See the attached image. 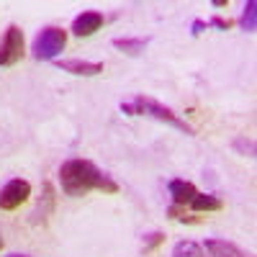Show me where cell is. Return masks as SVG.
Masks as SVG:
<instances>
[{"label":"cell","mask_w":257,"mask_h":257,"mask_svg":"<svg viewBox=\"0 0 257 257\" xmlns=\"http://www.w3.org/2000/svg\"><path fill=\"white\" fill-rule=\"evenodd\" d=\"M121 113H126V116H147V118H155L160 123L173 126L175 132H180V134L196 137V128H193L185 118H180L170 105L149 98V95H134L132 100H121Z\"/></svg>","instance_id":"2"},{"label":"cell","mask_w":257,"mask_h":257,"mask_svg":"<svg viewBox=\"0 0 257 257\" xmlns=\"http://www.w3.org/2000/svg\"><path fill=\"white\" fill-rule=\"evenodd\" d=\"M239 29L247 34H254V29H257V3L254 0H247L244 3V11L239 16Z\"/></svg>","instance_id":"14"},{"label":"cell","mask_w":257,"mask_h":257,"mask_svg":"<svg viewBox=\"0 0 257 257\" xmlns=\"http://www.w3.org/2000/svg\"><path fill=\"white\" fill-rule=\"evenodd\" d=\"M224 6H229V0H213V8H224Z\"/></svg>","instance_id":"20"},{"label":"cell","mask_w":257,"mask_h":257,"mask_svg":"<svg viewBox=\"0 0 257 257\" xmlns=\"http://www.w3.org/2000/svg\"><path fill=\"white\" fill-rule=\"evenodd\" d=\"M26 54V36L21 31V26L11 24L0 39V67H13L24 59Z\"/></svg>","instance_id":"4"},{"label":"cell","mask_w":257,"mask_h":257,"mask_svg":"<svg viewBox=\"0 0 257 257\" xmlns=\"http://www.w3.org/2000/svg\"><path fill=\"white\" fill-rule=\"evenodd\" d=\"M203 249L208 252V257H249L244 249H239L237 244H231L226 239H206Z\"/></svg>","instance_id":"10"},{"label":"cell","mask_w":257,"mask_h":257,"mask_svg":"<svg viewBox=\"0 0 257 257\" xmlns=\"http://www.w3.org/2000/svg\"><path fill=\"white\" fill-rule=\"evenodd\" d=\"M64 47H67V31L59 26H44L34 39L31 54L39 62H49V59H57L64 52Z\"/></svg>","instance_id":"3"},{"label":"cell","mask_w":257,"mask_h":257,"mask_svg":"<svg viewBox=\"0 0 257 257\" xmlns=\"http://www.w3.org/2000/svg\"><path fill=\"white\" fill-rule=\"evenodd\" d=\"M188 206L193 208V213H216L224 208V201L219 196H213V193H198Z\"/></svg>","instance_id":"11"},{"label":"cell","mask_w":257,"mask_h":257,"mask_svg":"<svg viewBox=\"0 0 257 257\" xmlns=\"http://www.w3.org/2000/svg\"><path fill=\"white\" fill-rule=\"evenodd\" d=\"M0 249H3V234H0Z\"/></svg>","instance_id":"22"},{"label":"cell","mask_w":257,"mask_h":257,"mask_svg":"<svg viewBox=\"0 0 257 257\" xmlns=\"http://www.w3.org/2000/svg\"><path fill=\"white\" fill-rule=\"evenodd\" d=\"M29 198H31V183L29 180L13 178V180H8L3 188H0V208L3 211H16V208L24 206Z\"/></svg>","instance_id":"5"},{"label":"cell","mask_w":257,"mask_h":257,"mask_svg":"<svg viewBox=\"0 0 257 257\" xmlns=\"http://www.w3.org/2000/svg\"><path fill=\"white\" fill-rule=\"evenodd\" d=\"M57 67L62 72H70L77 77H95L103 72V62H90V59H57Z\"/></svg>","instance_id":"7"},{"label":"cell","mask_w":257,"mask_h":257,"mask_svg":"<svg viewBox=\"0 0 257 257\" xmlns=\"http://www.w3.org/2000/svg\"><path fill=\"white\" fill-rule=\"evenodd\" d=\"M162 242H165V234H162V231H149V234H144V252H155Z\"/></svg>","instance_id":"16"},{"label":"cell","mask_w":257,"mask_h":257,"mask_svg":"<svg viewBox=\"0 0 257 257\" xmlns=\"http://www.w3.org/2000/svg\"><path fill=\"white\" fill-rule=\"evenodd\" d=\"M170 257H208V252L203 249V244L193 242V239H183L173 247V254Z\"/></svg>","instance_id":"13"},{"label":"cell","mask_w":257,"mask_h":257,"mask_svg":"<svg viewBox=\"0 0 257 257\" xmlns=\"http://www.w3.org/2000/svg\"><path fill=\"white\" fill-rule=\"evenodd\" d=\"M234 149H239L242 155H247V157H254V142L252 139H234Z\"/></svg>","instance_id":"17"},{"label":"cell","mask_w":257,"mask_h":257,"mask_svg":"<svg viewBox=\"0 0 257 257\" xmlns=\"http://www.w3.org/2000/svg\"><path fill=\"white\" fill-rule=\"evenodd\" d=\"M167 190H170V198H173V203H175V206H188L193 198L198 196V188L193 185L190 180H180V178L170 180Z\"/></svg>","instance_id":"9"},{"label":"cell","mask_w":257,"mask_h":257,"mask_svg":"<svg viewBox=\"0 0 257 257\" xmlns=\"http://www.w3.org/2000/svg\"><path fill=\"white\" fill-rule=\"evenodd\" d=\"M147 44H149V39H142V36H137V39H132V36H116V39H113V47H116L118 52L128 54V57L144 54Z\"/></svg>","instance_id":"12"},{"label":"cell","mask_w":257,"mask_h":257,"mask_svg":"<svg viewBox=\"0 0 257 257\" xmlns=\"http://www.w3.org/2000/svg\"><path fill=\"white\" fill-rule=\"evenodd\" d=\"M208 26H206V21H201V18H196V21H193V24H190V34L193 36H198V34H203Z\"/></svg>","instance_id":"19"},{"label":"cell","mask_w":257,"mask_h":257,"mask_svg":"<svg viewBox=\"0 0 257 257\" xmlns=\"http://www.w3.org/2000/svg\"><path fill=\"white\" fill-rule=\"evenodd\" d=\"M103 24H105V18H103L100 11H82L80 16H75L70 31H72L77 39H88V36H93L95 31H100Z\"/></svg>","instance_id":"6"},{"label":"cell","mask_w":257,"mask_h":257,"mask_svg":"<svg viewBox=\"0 0 257 257\" xmlns=\"http://www.w3.org/2000/svg\"><path fill=\"white\" fill-rule=\"evenodd\" d=\"M6 257H31V254H18V252H11V254H6Z\"/></svg>","instance_id":"21"},{"label":"cell","mask_w":257,"mask_h":257,"mask_svg":"<svg viewBox=\"0 0 257 257\" xmlns=\"http://www.w3.org/2000/svg\"><path fill=\"white\" fill-rule=\"evenodd\" d=\"M206 26H208V29H219V31H229V29H231V21H229V18L213 16L211 21H206Z\"/></svg>","instance_id":"18"},{"label":"cell","mask_w":257,"mask_h":257,"mask_svg":"<svg viewBox=\"0 0 257 257\" xmlns=\"http://www.w3.org/2000/svg\"><path fill=\"white\" fill-rule=\"evenodd\" d=\"M167 216L173 219V221H183V224H198L201 219H196V216H190V213L185 211V206H167Z\"/></svg>","instance_id":"15"},{"label":"cell","mask_w":257,"mask_h":257,"mask_svg":"<svg viewBox=\"0 0 257 257\" xmlns=\"http://www.w3.org/2000/svg\"><path fill=\"white\" fill-rule=\"evenodd\" d=\"M59 185H62V193L70 198H82L93 190L108 193V196L118 193V183L108 173H103L95 162L80 160V157L59 165Z\"/></svg>","instance_id":"1"},{"label":"cell","mask_w":257,"mask_h":257,"mask_svg":"<svg viewBox=\"0 0 257 257\" xmlns=\"http://www.w3.org/2000/svg\"><path fill=\"white\" fill-rule=\"evenodd\" d=\"M54 203H57V196H54V188L52 183H44V190H41V198L31 213V221L34 224H47L49 216H52V211H54Z\"/></svg>","instance_id":"8"}]
</instances>
